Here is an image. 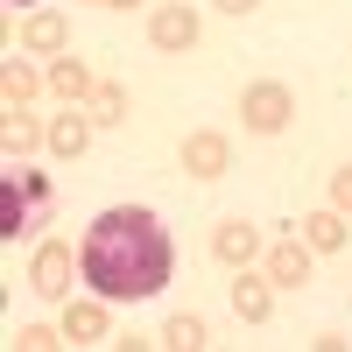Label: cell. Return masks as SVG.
<instances>
[{"mask_svg":"<svg viewBox=\"0 0 352 352\" xmlns=\"http://www.w3.org/2000/svg\"><path fill=\"white\" fill-rule=\"evenodd\" d=\"M99 8H134V0H99Z\"/></svg>","mask_w":352,"mask_h":352,"instance_id":"cell-22","label":"cell"},{"mask_svg":"<svg viewBox=\"0 0 352 352\" xmlns=\"http://www.w3.org/2000/svg\"><path fill=\"white\" fill-rule=\"evenodd\" d=\"M148 43H155V50H190V43H197V14H190V8H155Z\"/></svg>","mask_w":352,"mask_h":352,"instance_id":"cell-7","label":"cell"},{"mask_svg":"<svg viewBox=\"0 0 352 352\" xmlns=\"http://www.w3.org/2000/svg\"><path fill=\"white\" fill-rule=\"evenodd\" d=\"M0 92H8V106H28V99H36V71L8 64V78H0Z\"/></svg>","mask_w":352,"mask_h":352,"instance_id":"cell-18","label":"cell"},{"mask_svg":"<svg viewBox=\"0 0 352 352\" xmlns=\"http://www.w3.org/2000/svg\"><path fill=\"white\" fill-rule=\"evenodd\" d=\"M219 8H226V14H254L261 0H219Z\"/></svg>","mask_w":352,"mask_h":352,"instance_id":"cell-21","label":"cell"},{"mask_svg":"<svg viewBox=\"0 0 352 352\" xmlns=\"http://www.w3.org/2000/svg\"><path fill=\"white\" fill-rule=\"evenodd\" d=\"M50 212V184L36 169H8V184H0V232L8 240H21V232H36Z\"/></svg>","mask_w":352,"mask_h":352,"instance_id":"cell-2","label":"cell"},{"mask_svg":"<svg viewBox=\"0 0 352 352\" xmlns=\"http://www.w3.org/2000/svg\"><path fill=\"white\" fill-rule=\"evenodd\" d=\"M212 254L226 261V268H247V261L261 254V232H254L247 219H219V226H212Z\"/></svg>","mask_w":352,"mask_h":352,"instance_id":"cell-5","label":"cell"},{"mask_svg":"<svg viewBox=\"0 0 352 352\" xmlns=\"http://www.w3.org/2000/svg\"><path fill=\"white\" fill-rule=\"evenodd\" d=\"M169 268H176V247L155 226V212H141V204L99 212L92 232H85V247H78V275L92 282V296H106V303L155 296V289L169 282Z\"/></svg>","mask_w":352,"mask_h":352,"instance_id":"cell-1","label":"cell"},{"mask_svg":"<svg viewBox=\"0 0 352 352\" xmlns=\"http://www.w3.org/2000/svg\"><path fill=\"white\" fill-rule=\"evenodd\" d=\"M85 141H92V113H85V106H71V113L50 120V148L56 155H85Z\"/></svg>","mask_w":352,"mask_h":352,"instance_id":"cell-9","label":"cell"},{"mask_svg":"<svg viewBox=\"0 0 352 352\" xmlns=\"http://www.w3.org/2000/svg\"><path fill=\"white\" fill-rule=\"evenodd\" d=\"M268 282H282V289L310 282V240H275L268 247Z\"/></svg>","mask_w":352,"mask_h":352,"instance_id":"cell-8","label":"cell"},{"mask_svg":"<svg viewBox=\"0 0 352 352\" xmlns=\"http://www.w3.org/2000/svg\"><path fill=\"white\" fill-rule=\"evenodd\" d=\"M331 212H352V162L331 169Z\"/></svg>","mask_w":352,"mask_h":352,"instance_id":"cell-20","label":"cell"},{"mask_svg":"<svg viewBox=\"0 0 352 352\" xmlns=\"http://www.w3.org/2000/svg\"><path fill=\"white\" fill-rule=\"evenodd\" d=\"M92 85H99V78L85 71L78 56H56V64H50V92H56V99H71V106H85V99H92Z\"/></svg>","mask_w":352,"mask_h":352,"instance_id":"cell-10","label":"cell"},{"mask_svg":"<svg viewBox=\"0 0 352 352\" xmlns=\"http://www.w3.org/2000/svg\"><path fill=\"white\" fill-rule=\"evenodd\" d=\"M289 113H296V99H289V85H275V78H261V85L240 92V120H247L254 134H282Z\"/></svg>","mask_w":352,"mask_h":352,"instance_id":"cell-3","label":"cell"},{"mask_svg":"<svg viewBox=\"0 0 352 352\" xmlns=\"http://www.w3.org/2000/svg\"><path fill=\"white\" fill-rule=\"evenodd\" d=\"M43 345H56L50 324H21V331H14V352H43Z\"/></svg>","mask_w":352,"mask_h":352,"instance_id":"cell-19","label":"cell"},{"mask_svg":"<svg viewBox=\"0 0 352 352\" xmlns=\"http://www.w3.org/2000/svg\"><path fill=\"white\" fill-rule=\"evenodd\" d=\"M64 338H71V345L106 338V296H99V303H71V310H64Z\"/></svg>","mask_w":352,"mask_h":352,"instance_id":"cell-12","label":"cell"},{"mask_svg":"<svg viewBox=\"0 0 352 352\" xmlns=\"http://www.w3.org/2000/svg\"><path fill=\"white\" fill-rule=\"evenodd\" d=\"M21 43H28V50H64V43H71V28H64V14H28Z\"/></svg>","mask_w":352,"mask_h":352,"instance_id":"cell-15","label":"cell"},{"mask_svg":"<svg viewBox=\"0 0 352 352\" xmlns=\"http://www.w3.org/2000/svg\"><path fill=\"white\" fill-rule=\"evenodd\" d=\"M36 141H50L36 120H28V113L21 106H8V155H28V148H36Z\"/></svg>","mask_w":352,"mask_h":352,"instance_id":"cell-17","label":"cell"},{"mask_svg":"<svg viewBox=\"0 0 352 352\" xmlns=\"http://www.w3.org/2000/svg\"><path fill=\"white\" fill-rule=\"evenodd\" d=\"M303 240H310V254H338L345 247V212H310L303 219Z\"/></svg>","mask_w":352,"mask_h":352,"instance_id":"cell-13","label":"cell"},{"mask_svg":"<svg viewBox=\"0 0 352 352\" xmlns=\"http://www.w3.org/2000/svg\"><path fill=\"white\" fill-rule=\"evenodd\" d=\"M232 310H240L247 324H268V310H275V289H268V282H254V275L240 268V282H232Z\"/></svg>","mask_w":352,"mask_h":352,"instance_id":"cell-11","label":"cell"},{"mask_svg":"<svg viewBox=\"0 0 352 352\" xmlns=\"http://www.w3.org/2000/svg\"><path fill=\"white\" fill-rule=\"evenodd\" d=\"M28 282H36V296H71V247H36L28 261Z\"/></svg>","mask_w":352,"mask_h":352,"instance_id":"cell-4","label":"cell"},{"mask_svg":"<svg viewBox=\"0 0 352 352\" xmlns=\"http://www.w3.org/2000/svg\"><path fill=\"white\" fill-rule=\"evenodd\" d=\"M162 345H176V352H197V345H204V317H190V310H176L169 324H162Z\"/></svg>","mask_w":352,"mask_h":352,"instance_id":"cell-16","label":"cell"},{"mask_svg":"<svg viewBox=\"0 0 352 352\" xmlns=\"http://www.w3.org/2000/svg\"><path fill=\"white\" fill-rule=\"evenodd\" d=\"M85 113H92V127H113V120H127V85H92Z\"/></svg>","mask_w":352,"mask_h":352,"instance_id":"cell-14","label":"cell"},{"mask_svg":"<svg viewBox=\"0 0 352 352\" xmlns=\"http://www.w3.org/2000/svg\"><path fill=\"white\" fill-rule=\"evenodd\" d=\"M226 162H232L226 134H190V141H184V169L204 176V184H212V176H226Z\"/></svg>","mask_w":352,"mask_h":352,"instance_id":"cell-6","label":"cell"}]
</instances>
